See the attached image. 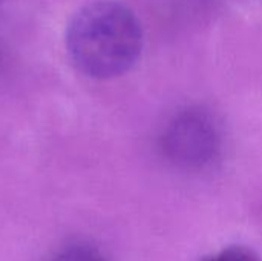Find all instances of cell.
Segmentation results:
<instances>
[{"label": "cell", "mask_w": 262, "mask_h": 261, "mask_svg": "<svg viewBox=\"0 0 262 261\" xmlns=\"http://www.w3.org/2000/svg\"><path fill=\"white\" fill-rule=\"evenodd\" d=\"M203 261H261V258L249 248L230 246L213 255L206 257Z\"/></svg>", "instance_id": "obj_4"}, {"label": "cell", "mask_w": 262, "mask_h": 261, "mask_svg": "<svg viewBox=\"0 0 262 261\" xmlns=\"http://www.w3.org/2000/svg\"><path fill=\"white\" fill-rule=\"evenodd\" d=\"M163 154L175 165L200 169L212 165L223 146L216 118L200 106L177 112L160 137Z\"/></svg>", "instance_id": "obj_2"}, {"label": "cell", "mask_w": 262, "mask_h": 261, "mask_svg": "<svg viewBox=\"0 0 262 261\" xmlns=\"http://www.w3.org/2000/svg\"><path fill=\"white\" fill-rule=\"evenodd\" d=\"M66 49L84 75L107 80L129 72L143 52V28L121 2L95 0L74 12L66 28Z\"/></svg>", "instance_id": "obj_1"}, {"label": "cell", "mask_w": 262, "mask_h": 261, "mask_svg": "<svg viewBox=\"0 0 262 261\" xmlns=\"http://www.w3.org/2000/svg\"><path fill=\"white\" fill-rule=\"evenodd\" d=\"M49 261H106L103 254L88 245H71L54 254Z\"/></svg>", "instance_id": "obj_3"}]
</instances>
